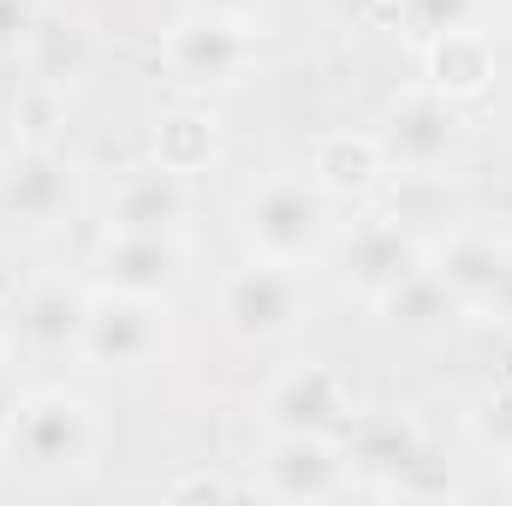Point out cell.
<instances>
[{"mask_svg":"<svg viewBox=\"0 0 512 506\" xmlns=\"http://www.w3.org/2000/svg\"><path fill=\"white\" fill-rule=\"evenodd\" d=\"M108 447V423L102 411L72 393V387H36L24 399H12L6 423H0V453L12 471L24 477H90L96 459Z\"/></svg>","mask_w":512,"mask_h":506,"instance_id":"1","label":"cell"},{"mask_svg":"<svg viewBox=\"0 0 512 506\" xmlns=\"http://www.w3.org/2000/svg\"><path fill=\"white\" fill-rule=\"evenodd\" d=\"M334 227V203L322 197V185L310 173H268L239 197V239L245 256H268V262H310L328 245Z\"/></svg>","mask_w":512,"mask_h":506,"instance_id":"2","label":"cell"},{"mask_svg":"<svg viewBox=\"0 0 512 506\" xmlns=\"http://www.w3.org/2000/svg\"><path fill=\"white\" fill-rule=\"evenodd\" d=\"M256 42H262V30H251V24H233V18H215V12H191L185 6V18H173L161 30L155 60H161V72H167L173 90L215 96V90L245 84L256 66H262V48Z\"/></svg>","mask_w":512,"mask_h":506,"instance_id":"3","label":"cell"},{"mask_svg":"<svg viewBox=\"0 0 512 506\" xmlns=\"http://www.w3.org/2000/svg\"><path fill=\"white\" fill-rule=\"evenodd\" d=\"M310 316H316V298H310L298 262L245 256L221 280V328L239 346H286L310 328Z\"/></svg>","mask_w":512,"mask_h":506,"instance_id":"4","label":"cell"},{"mask_svg":"<svg viewBox=\"0 0 512 506\" xmlns=\"http://www.w3.org/2000/svg\"><path fill=\"white\" fill-rule=\"evenodd\" d=\"M173 346V310L167 298L149 292H120V286H96L90 292V316H84V340L78 358L102 376H131L161 364Z\"/></svg>","mask_w":512,"mask_h":506,"instance_id":"5","label":"cell"},{"mask_svg":"<svg viewBox=\"0 0 512 506\" xmlns=\"http://www.w3.org/2000/svg\"><path fill=\"white\" fill-rule=\"evenodd\" d=\"M376 143H382V161L393 179H429V173H447L459 161V149H465V114L441 90L417 84V90L393 96L382 108Z\"/></svg>","mask_w":512,"mask_h":506,"instance_id":"6","label":"cell"},{"mask_svg":"<svg viewBox=\"0 0 512 506\" xmlns=\"http://www.w3.org/2000/svg\"><path fill=\"white\" fill-rule=\"evenodd\" d=\"M84 167L54 143H18L0 161V215L24 233H54L78 215Z\"/></svg>","mask_w":512,"mask_h":506,"instance_id":"7","label":"cell"},{"mask_svg":"<svg viewBox=\"0 0 512 506\" xmlns=\"http://www.w3.org/2000/svg\"><path fill=\"white\" fill-rule=\"evenodd\" d=\"M262 477H251V489L274 495V501H334L352 495V471L340 459V447L328 435H298V429H268L262 447Z\"/></svg>","mask_w":512,"mask_h":506,"instance_id":"8","label":"cell"},{"mask_svg":"<svg viewBox=\"0 0 512 506\" xmlns=\"http://www.w3.org/2000/svg\"><path fill=\"white\" fill-rule=\"evenodd\" d=\"M417 268H423V245H417V233H411L405 221H393V215L358 221V227L346 233V245H340V286H346L352 298H364V304L393 298Z\"/></svg>","mask_w":512,"mask_h":506,"instance_id":"9","label":"cell"},{"mask_svg":"<svg viewBox=\"0 0 512 506\" xmlns=\"http://www.w3.org/2000/svg\"><path fill=\"white\" fill-rule=\"evenodd\" d=\"M197 197H191V179L161 167L155 155L126 167L108 191V233H185Z\"/></svg>","mask_w":512,"mask_h":506,"instance_id":"10","label":"cell"},{"mask_svg":"<svg viewBox=\"0 0 512 506\" xmlns=\"http://www.w3.org/2000/svg\"><path fill=\"white\" fill-rule=\"evenodd\" d=\"M352 417V393L346 381L334 376L328 364L304 358V364H286L280 376L262 387V423L268 429H298V435H328L334 423Z\"/></svg>","mask_w":512,"mask_h":506,"instance_id":"11","label":"cell"},{"mask_svg":"<svg viewBox=\"0 0 512 506\" xmlns=\"http://www.w3.org/2000/svg\"><path fill=\"white\" fill-rule=\"evenodd\" d=\"M185 239L179 233H108L96 245V280L120 286V292H149V298H173L185 286Z\"/></svg>","mask_w":512,"mask_h":506,"instance_id":"12","label":"cell"},{"mask_svg":"<svg viewBox=\"0 0 512 506\" xmlns=\"http://www.w3.org/2000/svg\"><path fill=\"white\" fill-rule=\"evenodd\" d=\"M84 316H90V292L72 280H36L12 298V340L30 358H78L84 340Z\"/></svg>","mask_w":512,"mask_h":506,"instance_id":"13","label":"cell"},{"mask_svg":"<svg viewBox=\"0 0 512 506\" xmlns=\"http://www.w3.org/2000/svg\"><path fill=\"white\" fill-rule=\"evenodd\" d=\"M507 262H512V251L501 245V239H489V233H447L435 251H423V268L459 298L465 316H477V310L495 298Z\"/></svg>","mask_w":512,"mask_h":506,"instance_id":"14","label":"cell"},{"mask_svg":"<svg viewBox=\"0 0 512 506\" xmlns=\"http://www.w3.org/2000/svg\"><path fill=\"white\" fill-rule=\"evenodd\" d=\"M310 179L322 185L328 203H364L382 191V179H393L382 161L376 131H328L310 149Z\"/></svg>","mask_w":512,"mask_h":506,"instance_id":"15","label":"cell"},{"mask_svg":"<svg viewBox=\"0 0 512 506\" xmlns=\"http://www.w3.org/2000/svg\"><path fill=\"white\" fill-rule=\"evenodd\" d=\"M24 66H30V84L72 96L96 72V30L84 18H66V12H42L30 42H24Z\"/></svg>","mask_w":512,"mask_h":506,"instance_id":"16","label":"cell"},{"mask_svg":"<svg viewBox=\"0 0 512 506\" xmlns=\"http://www.w3.org/2000/svg\"><path fill=\"white\" fill-rule=\"evenodd\" d=\"M423 72H429V90H441L447 102H477L489 84H495V42L489 30H453V36H435L423 42Z\"/></svg>","mask_w":512,"mask_h":506,"instance_id":"17","label":"cell"},{"mask_svg":"<svg viewBox=\"0 0 512 506\" xmlns=\"http://www.w3.org/2000/svg\"><path fill=\"white\" fill-rule=\"evenodd\" d=\"M376 310H382L399 334H417V340H423V334H447V328L465 316V310H459V298H453L429 268H417V274H411L393 298H382Z\"/></svg>","mask_w":512,"mask_h":506,"instance_id":"18","label":"cell"},{"mask_svg":"<svg viewBox=\"0 0 512 506\" xmlns=\"http://www.w3.org/2000/svg\"><path fill=\"white\" fill-rule=\"evenodd\" d=\"M215 155H221V131H215V120L203 108H179V114H167L155 126V161L173 167V173H185V179L209 173Z\"/></svg>","mask_w":512,"mask_h":506,"instance_id":"19","label":"cell"},{"mask_svg":"<svg viewBox=\"0 0 512 506\" xmlns=\"http://www.w3.org/2000/svg\"><path fill=\"white\" fill-rule=\"evenodd\" d=\"M399 24L411 30V42H435L453 30H477L483 24V0H399Z\"/></svg>","mask_w":512,"mask_h":506,"instance_id":"20","label":"cell"},{"mask_svg":"<svg viewBox=\"0 0 512 506\" xmlns=\"http://www.w3.org/2000/svg\"><path fill=\"white\" fill-rule=\"evenodd\" d=\"M66 120V90H48V84H30L18 102H12V131L18 143H54V126Z\"/></svg>","mask_w":512,"mask_h":506,"instance_id":"21","label":"cell"},{"mask_svg":"<svg viewBox=\"0 0 512 506\" xmlns=\"http://www.w3.org/2000/svg\"><path fill=\"white\" fill-rule=\"evenodd\" d=\"M471 435H477L489 453L512 459V381H501L489 399H477V411H471Z\"/></svg>","mask_w":512,"mask_h":506,"instance_id":"22","label":"cell"},{"mask_svg":"<svg viewBox=\"0 0 512 506\" xmlns=\"http://www.w3.org/2000/svg\"><path fill=\"white\" fill-rule=\"evenodd\" d=\"M42 18V0H0V60H18L30 30Z\"/></svg>","mask_w":512,"mask_h":506,"instance_id":"23","label":"cell"},{"mask_svg":"<svg viewBox=\"0 0 512 506\" xmlns=\"http://www.w3.org/2000/svg\"><path fill=\"white\" fill-rule=\"evenodd\" d=\"M191 12H215V18H233V24H251L262 30V12H268V0H185Z\"/></svg>","mask_w":512,"mask_h":506,"instance_id":"24","label":"cell"},{"mask_svg":"<svg viewBox=\"0 0 512 506\" xmlns=\"http://www.w3.org/2000/svg\"><path fill=\"white\" fill-rule=\"evenodd\" d=\"M251 483H221V477H179L173 495H245Z\"/></svg>","mask_w":512,"mask_h":506,"instance_id":"25","label":"cell"},{"mask_svg":"<svg viewBox=\"0 0 512 506\" xmlns=\"http://www.w3.org/2000/svg\"><path fill=\"white\" fill-rule=\"evenodd\" d=\"M477 316H489V322L512 328V262H507V274H501V286H495V298H489V304H483Z\"/></svg>","mask_w":512,"mask_h":506,"instance_id":"26","label":"cell"},{"mask_svg":"<svg viewBox=\"0 0 512 506\" xmlns=\"http://www.w3.org/2000/svg\"><path fill=\"white\" fill-rule=\"evenodd\" d=\"M501 495L512 501V459H507V471H501Z\"/></svg>","mask_w":512,"mask_h":506,"instance_id":"27","label":"cell"},{"mask_svg":"<svg viewBox=\"0 0 512 506\" xmlns=\"http://www.w3.org/2000/svg\"><path fill=\"white\" fill-rule=\"evenodd\" d=\"M0 358H6V346H0Z\"/></svg>","mask_w":512,"mask_h":506,"instance_id":"28","label":"cell"}]
</instances>
